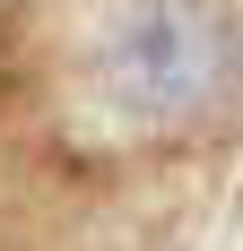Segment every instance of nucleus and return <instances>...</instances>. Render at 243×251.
<instances>
[{
	"label": "nucleus",
	"instance_id": "1",
	"mask_svg": "<svg viewBox=\"0 0 243 251\" xmlns=\"http://www.w3.org/2000/svg\"><path fill=\"white\" fill-rule=\"evenodd\" d=\"M104 96L139 122H182L235 78V18L217 0H122L104 26Z\"/></svg>",
	"mask_w": 243,
	"mask_h": 251
}]
</instances>
